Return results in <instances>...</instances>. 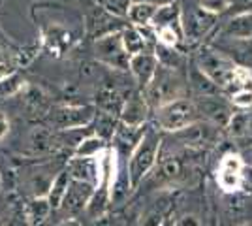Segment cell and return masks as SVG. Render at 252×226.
<instances>
[{
  "instance_id": "cell-1",
  "label": "cell",
  "mask_w": 252,
  "mask_h": 226,
  "mask_svg": "<svg viewBox=\"0 0 252 226\" xmlns=\"http://www.w3.org/2000/svg\"><path fill=\"white\" fill-rule=\"evenodd\" d=\"M162 145H164V132L155 125H149L141 141L126 161V175L132 191L137 189L149 177V173L155 170Z\"/></svg>"
},
{
  "instance_id": "cell-2",
  "label": "cell",
  "mask_w": 252,
  "mask_h": 226,
  "mask_svg": "<svg viewBox=\"0 0 252 226\" xmlns=\"http://www.w3.org/2000/svg\"><path fill=\"white\" fill-rule=\"evenodd\" d=\"M143 95L153 111L179 98L189 97V74H185L181 68L160 65L151 83L143 89Z\"/></svg>"
},
{
  "instance_id": "cell-3",
  "label": "cell",
  "mask_w": 252,
  "mask_h": 226,
  "mask_svg": "<svg viewBox=\"0 0 252 226\" xmlns=\"http://www.w3.org/2000/svg\"><path fill=\"white\" fill-rule=\"evenodd\" d=\"M220 15L203 8L200 0H181V29L189 43H200L219 25Z\"/></svg>"
},
{
  "instance_id": "cell-4",
  "label": "cell",
  "mask_w": 252,
  "mask_h": 226,
  "mask_svg": "<svg viewBox=\"0 0 252 226\" xmlns=\"http://www.w3.org/2000/svg\"><path fill=\"white\" fill-rule=\"evenodd\" d=\"M200 119V111L196 108L194 100L189 97L179 98L175 102H169L166 106L153 111V123L164 134H175Z\"/></svg>"
},
{
  "instance_id": "cell-5",
  "label": "cell",
  "mask_w": 252,
  "mask_h": 226,
  "mask_svg": "<svg viewBox=\"0 0 252 226\" xmlns=\"http://www.w3.org/2000/svg\"><path fill=\"white\" fill-rule=\"evenodd\" d=\"M194 66H198L215 85L220 87L224 95L228 93L233 74H235V68H237L233 59L226 57L224 53L213 49V47H201L196 55V65Z\"/></svg>"
},
{
  "instance_id": "cell-6",
  "label": "cell",
  "mask_w": 252,
  "mask_h": 226,
  "mask_svg": "<svg viewBox=\"0 0 252 226\" xmlns=\"http://www.w3.org/2000/svg\"><path fill=\"white\" fill-rule=\"evenodd\" d=\"M171 138L175 140L177 145L187 147V149L203 151L219 145L224 138V129L213 125L205 119H200L196 123L189 125L187 129L179 130L175 134H171Z\"/></svg>"
},
{
  "instance_id": "cell-7",
  "label": "cell",
  "mask_w": 252,
  "mask_h": 226,
  "mask_svg": "<svg viewBox=\"0 0 252 226\" xmlns=\"http://www.w3.org/2000/svg\"><path fill=\"white\" fill-rule=\"evenodd\" d=\"M126 27H130L126 17L115 15L98 4H94L85 15V32L94 42L100 38H105V36L123 32Z\"/></svg>"
},
{
  "instance_id": "cell-8",
  "label": "cell",
  "mask_w": 252,
  "mask_h": 226,
  "mask_svg": "<svg viewBox=\"0 0 252 226\" xmlns=\"http://www.w3.org/2000/svg\"><path fill=\"white\" fill-rule=\"evenodd\" d=\"M94 57L98 63H102V65L107 66V68H111V70L130 72V59H132V57L126 53L121 32L96 40Z\"/></svg>"
},
{
  "instance_id": "cell-9",
  "label": "cell",
  "mask_w": 252,
  "mask_h": 226,
  "mask_svg": "<svg viewBox=\"0 0 252 226\" xmlns=\"http://www.w3.org/2000/svg\"><path fill=\"white\" fill-rule=\"evenodd\" d=\"M217 185L224 194L241 193L245 189V162L241 153H226L217 168Z\"/></svg>"
},
{
  "instance_id": "cell-10",
  "label": "cell",
  "mask_w": 252,
  "mask_h": 226,
  "mask_svg": "<svg viewBox=\"0 0 252 226\" xmlns=\"http://www.w3.org/2000/svg\"><path fill=\"white\" fill-rule=\"evenodd\" d=\"M94 189L96 187L93 183L72 179L63 204L57 209V213L61 215V221H64V219H79L81 213H87V207L91 204Z\"/></svg>"
},
{
  "instance_id": "cell-11",
  "label": "cell",
  "mask_w": 252,
  "mask_h": 226,
  "mask_svg": "<svg viewBox=\"0 0 252 226\" xmlns=\"http://www.w3.org/2000/svg\"><path fill=\"white\" fill-rule=\"evenodd\" d=\"M192 100H194L196 108L200 111L201 119L209 121V123L220 127V129L228 127L231 115L235 111V108L231 106L230 98L226 97L224 93L207 95V97H192Z\"/></svg>"
},
{
  "instance_id": "cell-12",
  "label": "cell",
  "mask_w": 252,
  "mask_h": 226,
  "mask_svg": "<svg viewBox=\"0 0 252 226\" xmlns=\"http://www.w3.org/2000/svg\"><path fill=\"white\" fill-rule=\"evenodd\" d=\"M96 117V109L93 106H59L49 113L53 130L79 129L89 127Z\"/></svg>"
},
{
  "instance_id": "cell-13",
  "label": "cell",
  "mask_w": 252,
  "mask_h": 226,
  "mask_svg": "<svg viewBox=\"0 0 252 226\" xmlns=\"http://www.w3.org/2000/svg\"><path fill=\"white\" fill-rule=\"evenodd\" d=\"M151 106H149L147 98L143 95V91H134L126 98L123 111L119 115V121L126 125V127H141L147 125L149 117H151Z\"/></svg>"
},
{
  "instance_id": "cell-14",
  "label": "cell",
  "mask_w": 252,
  "mask_h": 226,
  "mask_svg": "<svg viewBox=\"0 0 252 226\" xmlns=\"http://www.w3.org/2000/svg\"><path fill=\"white\" fill-rule=\"evenodd\" d=\"M160 61L157 53H139L130 59V74L139 91H143L157 74Z\"/></svg>"
},
{
  "instance_id": "cell-15",
  "label": "cell",
  "mask_w": 252,
  "mask_h": 226,
  "mask_svg": "<svg viewBox=\"0 0 252 226\" xmlns=\"http://www.w3.org/2000/svg\"><path fill=\"white\" fill-rule=\"evenodd\" d=\"M66 170L70 172L72 179L87 181L96 187L100 181V159H85V157H74L66 164Z\"/></svg>"
},
{
  "instance_id": "cell-16",
  "label": "cell",
  "mask_w": 252,
  "mask_h": 226,
  "mask_svg": "<svg viewBox=\"0 0 252 226\" xmlns=\"http://www.w3.org/2000/svg\"><path fill=\"white\" fill-rule=\"evenodd\" d=\"M220 32L224 38H230V40H241V42L252 40V11L230 15V19L224 23Z\"/></svg>"
},
{
  "instance_id": "cell-17",
  "label": "cell",
  "mask_w": 252,
  "mask_h": 226,
  "mask_svg": "<svg viewBox=\"0 0 252 226\" xmlns=\"http://www.w3.org/2000/svg\"><path fill=\"white\" fill-rule=\"evenodd\" d=\"M187 74H189V89L192 91L194 97H207V95H219V93H222L220 87L215 85L198 66H192V70L187 72Z\"/></svg>"
},
{
  "instance_id": "cell-18",
  "label": "cell",
  "mask_w": 252,
  "mask_h": 226,
  "mask_svg": "<svg viewBox=\"0 0 252 226\" xmlns=\"http://www.w3.org/2000/svg\"><path fill=\"white\" fill-rule=\"evenodd\" d=\"M224 132L230 138H235V140H241L245 136H249L252 132L251 109H235L230 119V123H228V127L224 129Z\"/></svg>"
},
{
  "instance_id": "cell-19",
  "label": "cell",
  "mask_w": 252,
  "mask_h": 226,
  "mask_svg": "<svg viewBox=\"0 0 252 226\" xmlns=\"http://www.w3.org/2000/svg\"><path fill=\"white\" fill-rule=\"evenodd\" d=\"M121 36H123L126 53L130 55V57L139 53H155V49L149 45V42L143 38V34L139 32V29H136V27H132V25L126 27L125 31L121 32Z\"/></svg>"
},
{
  "instance_id": "cell-20",
  "label": "cell",
  "mask_w": 252,
  "mask_h": 226,
  "mask_svg": "<svg viewBox=\"0 0 252 226\" xmlns=\"http://www.w3.org/2000/svg\"><path fill=\"white\" fill-rule=\"evenodd\" d=\"M70 183H72V175H70V172H68L66 168L61 170V172L53 177L51 189H49V193H47V200H49V204H51L53 211H57V209L61 207L64 196L68 193Z\"/></svg>"
},
{
  "instance_id": "cell-21",
  "label": "cell",
  "mask_w": 252,
  "mask_h": 226,
  "mask_svg": "<svg viewBox=\"0 0 252 226\" xmlns=\"http://www.w3.org/2000/svg\"><path fill=\"white\" fill-rule=\"evenodd\" d=\"M107 138L100 136V134H91L87 136L74 151V157H85V159H96L100 157L105 149H107Z\"/></svg>"
},
{
  "instance_id": "cell-22",
  "label": "cell",
  "mask_w": 252,
  "mask_h": 226,
  "mask_svg": "<svg viewBox=\"0 0 252 226\" xmlns=\"http://www.w3.org/2000/svg\"><path fill=\"white\" fill-rule=\"evenodd\" d=\"M157 10V6L147 4V2H134L130 6V10H128L126 19L132 27H147V25H153Z\"/></svg>"
},
{
  "instance_id": "cell-23",
  "label": "cell",
  "mask_w": 252,
  "mask_h": 226,
  "mask_svg": "<svg viewBox=\"0 0 252 226\" xmlns=\"http://www.w3.org/2000/svg\"><path fill=\"white\" fill-rule=\"evenodd\" d=\"M57 145L55 141V130L47 129H34L29 136V147L34 155H45Z\"/></svg>"
},
{
  "instance_id": "cell-24",
  "label": "cell",
  "mask_w": 252,
  "mask_h": 226,
  "mask_svg": "<svg viewBox=\"0 0 252 226\" xmlns=\"http://www.w3.org/2000/svg\"><path fill=\"white\" fill-rule=\"evenodd\" d=\"M175 25H181V0L168 4V6H160L155 13V19H153L155 29L175 27Z\"/></svg>"
},
{
  "instance_id": "cell-25",
  "label": "cell",
  "mask_w": 252,
  "mask_h": 226,
  "mask_svg": "<svg viewBox=\"0 0 252 226\" xmlns=\"http://www.w3.org/2000/svg\"><path fill=\"white\" fill-rule=\"evenodd\" d=\"M53 207L47 200V196H36L32 198V202L29 204V209H27V219L31 226L42 225L47 217L51 215Z\"/></svg>"
},
{
  "instance_id": "cell-26",
  "label": "cell",
  "mask_w": 252,
  "mask_h": 226,
  "mask_svg": "<svg viewBox=\"0 0 252 226\" xmlns=\"http://www.w3.org/2000/svg\"><path fill=\"white\" fill-rule=\"evenodd\" d=\"M157 57L160 65L169 66V68H181L185 70L187 65V57L179 51L177 47H166V45H157Z\"/></svg>"
},
{
  "instance_id": "cell-27",
  "label": "cell",
  "mask_w": 252,
  "mask_h": 226,
  "mask_svg": "<svg viewBox=\"0 0 252 226\" xmlns=\"http://www.w3.org/2000/svg\"><path fill=\"white\" fill-rule=\"evenodd\" d=\"M169 215L168 207H164V205H151L147 207L145 211H143V215L139 219V226H162L164 223V219Z\"/></svg>"
},
{
  "instance_id": "cell-28",
  "label": "cell",
  "mask_w": 252,
  "mask_h": 226,
  "mask_svg": "<svg viewBox=\"0 0 252 226\" xmlns=\"http://www.w3.org/2000/svg\"><path fill=\"white\" fill-rule=\"evenodd\" d=\"M226 213L230 219H245L247 215V200L241 196V193H235V194H226Z\"/></svg>"
},
{
  "instance_id": "cell-29",
  "label": "cell",
  "mask_w": 252,
  "mask_h": 226,
  "mask_svg": "<svg viewBox=\"0 0 252 226\" xmlns=\"http://www.w3.org/2000/svg\"><path fill=\"white\" fill-rule=\"evenodd\" d=\"M23 87H25V79L17 72H13L8 77L0 79V98L13 97V95H17L21 91Z\"/></svg>"
},
{
  "instance_id": "cell-30",
  "label": "cell",
  "mask_w": 252,
  "mask_h": 226,
  "mask_svg": "<svg viewBox=\"0 0 252 226\" xmlns=\"http://www.w3.org/2000/svg\"><path fill=\"white\" fill-rule=\"evenodd\" d=\"M94 4L102 6V8H105V10L111 11V13H115V15L126 17L130 6L134 4V0H94Z\"/></svg>"
},
{
  "instance_id": "cell-31",
  "label": "cell",
  "mask_w": 252,
  "mask_h": 226,
  "mask_svg": "<svg viewBox=\"0 0 252 226\" xmlns=\"http://www.w3.org/2000/svg\"><path fill=\"white\" fill-rule=\"evenodd\" d=\"M231 106L235 109H252V89H241L228 95Z\"/></svg>"
},
{
  "instance_id": "cell-32",
  "label": "cell",
  "mask_w": 252,
  "mask_h": 226,
  "mask_svg": "<svg viewBox=\"0 0 252 226\" xmlns=\"http://www.w3.org/2000/svg\"><path fill=\"white\" fill-rule=\"evenodd\" d=\"M13 72H15V61H13V57H11V53L6 47L0 45V79L8 77Z\"/></svg>"
},
{
  "instance_id": "cell-33",
  "label": "cell",
  "mask_w": 252,
  "mask_h": 226,
  "mask_svg": "<svg viewBox=\"0 0 252 226\" xmlns=\"http://www.w3.org/2000/svg\"><path fill=\"white\" fill-rule=\"evenodd\" d=\"M231 2L233 0H200V4L203 8H207L209 11L222 15V13H228L231 8Z\"/></svg>"
},
{
  "instance_id": "cell-34",
  "label": "cell",
  "mask_w": 252,
  "mask_h": 226,
  "mask_svg": "<svg viewBox=\"0 0 252 226\" xmlns=\"http://www.w3.org/2000/svg\"><path fill=\"white\" fill-rule=\"evenodd\" d=\"M245 11H252V0H233L228 13L235 15V13H245Z\"/></svg>"
},
{
  "instance_id": "cell-35",
  "label": "cell",
  "mask_w": 252,
  "mask_h": 226,
  "mask_svg": "<svg viewBox=\"0 0 252 226\" xmlns=\"http://www.w3.org/2000/svg\"><path fill=\"white\" fill-rule=\"evenodd\" d=\"M175 226H201L200 219L196 215H192V213H187V215L179 217L177 221H175Z\"/></svg>"
},
{
  "instance_id": "cell-36",
  "label": "cell",
  "mask_w": 252,
  "mask_h": 226,
  "mask_svg": "<svg viewBox=\"0 0 252 226\" xmlns=\"http://www.w3.org/2000/svg\"><path fill=\"white\" fill-rule=\"evenodd\" d=\"M8 226H31L29 219H27V213H15V215L10 219Z\"/></svg>"
},
{
  "instance_id": "cell-37",
  "label": "cell",
  "mask_w": 252,
  "mask_h": 226,
  "mask_svg": "<svg viewBox=\"0 0 252 226\" xmlns=\"http://www.w3.org/2000/svg\"><path fill=\"white\" fill-rule=\"evenodd\" d=\"M8 132H10V121L4 111H0V141L8 136Z\"/></svg>"
},
{
  "instance_id": "cell-38",
  "label": "cell",
  "mask_w": 252,
  "mask_h": 226,
  "mask_svg": "<svg viewBox=\"0 0 252 226\" xmlns=\"http://www.w3.org/2000/svg\"><path fill=\"white\" fill-rule=\"evenodd\" d=\"M239 153H241V159H243V162H245V166L252 168V143H249L247 147H243Z\"/></svg>"
},
{
  "instance_id": "cell-39",
  "label": "cell",
  "mask_w": 252,
  "mask_h": 226,
  "mask_svg": "<svg viewBox=\"0 0 252 226\" xmlns=\"http://www.w3.org/2000/svg\"><path fill=\"white\" fill-rule=\"evenodd\" d=\"M134 2H147V4H153V6H168V4H173V2H177V0H134Z\"/></svg>"
},
{
  "instance_id": "cell-40",
  "label": "cell",
  "mask_w": 252,
  "mask_h": 226,
  "mask_svg": "<svg viewBox=\"0 0 252 226\" xmlns=\"http://www.w3.org/2000/svg\"><path fill=\"white\" fill-rule=\"evenodd\" d=\"M55 226H81V221L79 219H64V221L57 223Z\"/></svg>"
},
{
  "instance_id": "cell-41",
  "label": "cell",
  "mask_w": 252,
  "mask_h": 226,
  "mask_svg": "<svg viewBox=\"0 0 252 226\" xmlns=\"http://www.w3.org/2000/svg\"><path fill=\"white\" fill-rule=\"evenodd\" d=\"M245 185L252 187V168L245 166Z\"/></svg>"
},
{
  "instance_id": "cell-42",
  "label": "cell",
  "mask_w": 252,
  "mask_h": 226,
  "mask_svg": "<svg viewBox=\"0 0 252 226\" xmlns=\"http://www.w3.org/2000/svg\"><path fill=\"white\" fill-rule=\"evenodd\" d=\"M237 226H252V221H247V223H241V225H237Z\"/></svg>"
},
{
  "instance_id": "cell-43",
  "label": "cell",
  "mask_w": 252,
  "mask_h": 226,
  "mask_svg": "<svg viewBox=\"0 0 252 226\" xmlns=\"http://www.w3.org/2000/svg\"><path fill=\"white\" fill-rule=\"evenodd\" d=\"M251 143H252V138H251Z\"/></svg>"
}]
</instances>
